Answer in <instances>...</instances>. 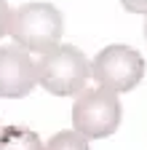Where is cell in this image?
I'll return each mask as SVG.
<instances>
[{"instance_id":"cell-3","label":"cell","mask_w":147,"mask_h":150,"mask_svg":"<svg viewBox=\"0 0 147 150\" xmlns=\"http://www.w3.org/2000/svg\"><path fill=\"white\" fill-rule=\"evenodd\" d=\"M75 97L78 99L72 105V126L78 134H83L86 139H104L120 129L123 107L115 91L96 86L83 88Z\"/></svg>"},{"instance_id":"cell-2","label":"cell","mask_w":147,"mask_h":150,"mask_svg":"<svg viewBox=\"0 0 147 150\" xmlns=\"http://www.w3.org/2000/svg\"><path fill=\"white\" fill-rule=\"evenodd\" d=\"M35 70H38V83L56 97H75L78 91L86 88L91 78L86 54L70 43L48 48L40 56V62L35 64Z\"/></svg>"},{"instance_id":"cell-1","label":"cell","mask_w":147,"mask_h":150,"mask_svg":"<svg viewBox=\"0 0 147 150\" xmlns=\"http://www.w3.org/2000/svg\"><path fill=\"white\" fill-rule=\"evenodd\" d=\"M62 32H64V16L51 3H24L16 11H11L8 35L24 51L46 54L48 48L59 46Z\"/></svg>"},{"instance_id":"cell-10","label":"cell","mask_w":147,"mask_h":150,"mask_svg":"<svg viewBox=\"0 0 147 150\" xmlns=\"http://www.w3.org/2000/svg\"><path fill=\"white\" fill-rule=\"evenodd\" d=\"M144 40H147V19H144Z\"/></svg>"},{"instance_id":"cell-8","label":"cell","mask_w":147,"mask_h":150,"mask_svg":"<svg viewBox=\"0 0 147 150\" xmlns=\"http://www.w3.org/2000/svg\"><path fill=\"white\" fill-rule=\"evenodd\" d=\"M8 22H11V6L6 0H0V38L8 35Z\"/></svg>"},{"instance_id":"cell-4","label":"cell","mask_w":147,"mask_h":150,"mask_svg":"<svg viewBox=\"0 0 147 150\" xmlns=\"http://www.w3.org/2000/svg\"><path fill=\"white\" fill-rule=\"evenodd\" d=\"M144 67H147L144 56L126 43L107 46L88 62L91 78L102 88H110L115 94H126V91L136 88L144 78Z\"/></svg>"},{"instance_id":"cell-7","label":"cell","mask_w":147,"mask_h":150,"mask_svg":"<svg viewBox=\"0 0 147 150\" xmlns=\"http://www.w3.org/2000/svg\"><path fill=\"white\" fill-rule=\"evenodd\" d=\"M43 150H88V139L83 134H78L75 129L72 131H59V134H53Z\"/></svg>"},{"instance_id":"cell-6","label":"cell","mask_w":147,"mask_h":150,"mask_svg":"<svg viewBox=\"0 0 147 150\" xmlns=\"http://www.w3.org/2000/svg\"><path fill=\"white\" fill-rule=\"evenodd\" d=\"M0 150H43V142L27 126H6L0 129Z\"/></svg>"},{"instance_id":"cell-9","label":"cell","mask_w":147,"mask_h":150,"mask_svg":"<svg viewBox=\"0 0 147 150\" xmlns=\"http://www.w3.org/2000/svg\"><path fill=\"white\" fill-rule=\"evenodd\" d=\"M128 13H147V0H120Z\"/></svg>"},{"instance_id":"cell-5","label":"cell","mask_w":147,"mask_h":150,"mask_svg":"<svg viewBox=\"0 0 147 150\" xmlns=\"http://www.w3.org/2000/svg\"><path fill=\"white\" fill-rule=\"evenodd\" d=\"M38 83V70L22 46H0V97L22 99Z\"/></svg>"}]
</instances>
